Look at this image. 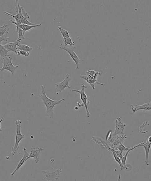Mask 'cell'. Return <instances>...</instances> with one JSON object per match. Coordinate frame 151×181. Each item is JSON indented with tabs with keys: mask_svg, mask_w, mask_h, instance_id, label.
Masks as SVG:
<instances>
[{
	"mask_svg": "<svg viewBox=\"0 0 151 181\" xmlns=\"http://www.w3.org/2000/svg\"><path fill=\"white\" fill-rule=\"evenodd\" d=\"M39 97L46 106V116L50 118H52L54 117L53 109L54 107L65 100L64 99H62L59 100H53L49 98L46 95L45 87L43 85H41V93L39 95Z\"/></svg>",
	"mask_w": 151,
	"mask_h": 181,
	"instance_id": "cell-1",
	"label": "cell"
},
{
	"mask_svg": "<svg viewBox=\"0 0 151 181\" xmlns=\"http://www.w3.org/2000/svg\"><path fill=\"white\" fill-rule=\"evenodd\" d=\"M81 90H80L72 89H71V91L80 94V99L82 102V104L79 106V107H83V105H84L87 117H90V116H91V114H90V112H89L88 106L90 104V101L88 100V95L86 94L85 91V89L86 88H87L88 87L82 84L81 85Z\"/></svg>",
	"mask_w": 151,
	"mask_h": 181,
	"instance_id": "cell-2",
	"label": "cell"
},
{
	"mask_svg": "<svg viewBox=\"0 0 151 181\" xmlns=\"http://www.w3.org/2000/svg\"><path fill=\"white\" fill-rule=\"evenodd\" d=\"M22 121L20 120H17L15 121V124L17 126V133L16 135L15 142L14 146L12 148L11 150V154L15 155L20 148L19 143L24 139L25 135H23L21 131V124Z\"/></svg>",
	"mask_w": 151,
	"mask_h": 181,
	"instance_id": "cell-3",
	"label": "cell"
},
{
	"mask_svg": "<svg viewBox=\"0 0 151 181\" xmlns=\"http://www.w3.org/2000/svg\"><path fill=\"white\" fill-rule=\"evenodd\" d=\"M42 172L45 174L44 179L49 181L57 180L60 176L61 169H56L51 166L47 170H43Z\"/></svg>",
	"mask_w": 151,
	"mask_h": 181,
	"instance_id": "cell-4",
	"label": "cell"
},
{
	"mask_svg": "<svg viewBox=\"0 0 151 181\" xmlns=\"http://www.w3.org/2000/svg\"><path fill=\"white\" fill-rule=\"evenodd\" d=\"M12 58L9 55L1 60L3 65V67L0 69L1 72L4 70H8L11 73L12 76L14 75L15 71L19 67V66L13 65L12 63Z\"/></svg>",
	"mask_w": 151,
	"mask_h": 181,
	"instance_id": "cell-5",
	"label": "cell"
},
{
	"mask_svg": "<svg viewBox=\"0 0 151 181\" xmlns=\"http://www.w3.org/2000/svg\"><path fill=\"white\" fill-rule=\"evenodd\" d=\"M60 49L64 50L68 53L70 57L72 60L75 62L76 64V70L79 69L78 67V64H81L82 60L79 59L76 53L74 52V50L76 49V47H67L66 46H60L59 47Z\"/></svg>",
	"mask_w": 151,
	"mask_h": 181,
	"instance_id": "cell-6",
	"label": "cell"
},
{
	"mask_svg": "<svg viewBox=\"0 0 151 181\" xmlns=\"http://www.w3.org/2000/svg\"><path fill=\"white\" fill-rule=\"evenodd\" d=\"M115 123V129L113 135H124L125 127L126 126L125 124L123 122L121 117H117V119L114 121Z\"/></svg>",
	"mask_w": 151,
	"mask_h": 181,
	"instance_id": "cell-7",
	"label": "cell"
},
{
	"mask_svg": "<svg viewBox=\"0 0 151 181\" xmlns=\"http://www.w3.org/2000/svg\"><path fill=\"white\" fill-rule=\"evenodd\" d=\"M71 81V78L70 75L68 74H66V77L64 81L60 83H58L55 84L56 90L58 92H61L63 90H64L66 88H71L69 85V83Z\"/></svg>",
	"mask_w": 151,
	"mask_h": 181,
	"instance_id": "cell-8",
	"label": "cell"
},
{
	"mask_svg": "<svg viewBox=\"0 0 151 181\" xmlns=\"http://www.w3.org/2000/svg\"><path fill=\"white\" fill-rule=\"evenodd\" d=\"M44 150L42 148L38 146L34 148H31V150L29 153V157L27 158L26 160H29L31 158H34L35 163L37 164L40 161V152Z\"/></svg>",
	"mask_w": 151,
	"mask_h": 181,
	"instance_id": "cell-9",
	"label": "cell"
},
{
	"mask_svg": "<svg viewBox=\"0 0 151 181\" xmlns=\"http://www.w3.org/2000/svg\"><path fill=\"white\" fill-rule=\"evenodd\" d=\"M9 30V28L6 24L0 27V44H2L3 41L8 42L9 39V37H8Z\"/></svg>",
	"mask_w": 151,
	"mask_h": 181,
	"instance_id": "cell-10",
	"label": "cell"
},
{
	"mask_svg": "<svg viewBox=\"0 0 151 181\" xmlns=\"http://www.w3.org/2000/svg\"><path fill=\"white\" fill-rule=\"evenodd\" d=\"M80 77L85 80L87 83H88L89 85H91V87H92L93 90H94L95 89V84H97V85H101V86H103L104 85L103 84L98 82L97 81V79L95 78L94 77H91V76H80Z\"/></svg>",
	"mask_w": 151,
	"mask_h": 181,
	"instance_id": "cell-11",
	"label": "cell"
},
{
	"mask_svg": "<svg viewBox=\"0 0 151 181\" xmlns=\"http://www.w3.org/2000/svg\"><path fill=\"white\" fill-rule=\"evenodd\" d=\"M139 147H143L145 150V161L144 163L146 166H148L149 165V153L150 149L151 148V143L149 142L148 140H147L146 142H141L139 144H138Z\"/></svg>",
	"mask_w": 151,
	"mask_h": 181,
	"instance_id": "cell-12",
	"label": "cell"
},
{
	"mask_svg": "<svg viewBox=\"0 0 151 181\" xmlns=\"http://www.w3.org/2000/svg\"><path fill=\"white\" fill-rule=\"evenodd\" d=\"M131 108L132 112L134 113H136L137 111H140V110L150 111V110H151V101L150 102L145 103L142 105H131Z\"/></svg>",
	"mask_w": 151,
	"mask_h": 181,
	"instance_id": "cell-13",
	"label": "cell"
},
{
	"mask_svg": "<svg viewBox=\"0 0 151 181\" xmlns=\"http://www.w3.org/2000/svg\"><path fill=\"white\" fill-rule=\"evenodd\" d=\"M20 39H17L16 41L13 42H10L7 44L3 45V46L6 49L9 50L10 51H12L18 55L17 48L19 44H20L21 42Z\"/></svg>",
	"mask_w": 151,
	"mask_h": 181,
	"instance_id": "cell-14",
	"label": "cell"
},
{
	"mask_svg": "<svg viewBox=\"0 0 151 181\" xmlns=\"http://www.w3.org/2000/svg\"><path fill=\"white\" fill-rule=\"evenodd\" d=\"M23 150H24V157H23L22 159H21V160L20 161L19 164H18L17 166V167L16 168L15 170L14 171H13V172L10 174H11L12 176L14 175V174L16 173V172L18 170H19L20 168L21 167L23 166V164H25V162L27 161L26 159H27V158L29 157V152H28V151H27V150L26 149V148H23Z\"/></svg>",
	"mask_w": 151,
	"mask_h": 181,
	"instance_id": "cell-15",
	"label": "cell"
},
{
	"mask_svg": "<svg viewBox=\"0 0 151 181\" xmlns=\"http://www.w3.org/2000/svg\"><path fill=\"white\" fill-rule=\"evenodd\" d=\"M91 140H93L95 143L100 145L101 147L108 150L109 152L111 149V147L109 145L108 143H107L106 141H105L103 139L100 137H93L91 138Z\"/></svg>",
	"mask_w": 151,
	"mask_h": 181,
	"instance_id": "cell-16",
	"label": "cell"
},
{
	"mask_svg": "<svg viewBox=\"0 0 151 181\" xmlns=\"http://www.w3.org/2000/svg\"><path fill=\"white\" fill-rule=\"evenodd\" d=\"M9 20L10 22H11L12 24L15 25L16 27L17 32L18 34V38L17 39H20V40H22V39L24 40V39H25L24 35L23 34V30H22L20 27V24L17 23L15 21L9 19Z\"/></svg>",
	"mask_w": 151,
	"mask_h": 181,
	"instance_id": "cell-17",
	"label": "cell"
},
{
	"mask_svg": "<svg viewBox=\"0 0 151 181\" xmlns=\"http://www.w3.org/2000/svg\"><path fill=\"white\" fill-rule=\"evenodd\" d=\"M109 152H111L112 153V154L113 155V157H114V160H115V161H116L118 164H119V165H120V169H121V170L124 169H128L127 168H126V167H125V166H124L123 164H122V162H121V159H120V158L116 154L114 150L111 149H110Z\"/></svg>",
	"mask_w": 151,
	"mask_h": 181,
	"instance_id": "cell-18",
	"label": "cell"
},
{
	"mask_svg": "<svg viewBox=\"0 0 151 181\" xmlns=\"http://www.w3.org/2000/svg\"><path fill=\"white\" fill-rule=\"evenodd\" d=\"M41 25V24H35L34 25H29L26 24H20V27L22 30H23V34L25 35V32L27 31H29L31 29L33 28H36V27H39Z\"/></svg>",
	"mask_w": 151,
	"mask_h": 181,
	"instance_id": "cell-19",
	"label": "cell"
},
{
	"mask_svg": "<svg viewBox=\"0 0 151 181\" xmlns=\"http://www.w3.org/2000/svg\"><path fill=\"white\" fill-rule=\"evenodd\" d=\"M32 50H33V48L31 47L28 46L27 45L21 44V43L17 46V53L20 51H24L29 53V51H31Z\"/></svg>",
	"mask_w": 151,
	"mask_h": 181,
	"instance_id": "cell-20",
	"label": "cell"
},
{
	"mask_svg": "<svg viewBox=\"0 0 151 181\" xmlns=\"http://www.w3.org/2000/svg\"><path fill=\"white\" fill-rule=\"evenodd\" d=\"M137 147H139V145L137 144V145H135L134 147H132L130 148V149L128 151H127L125 155L124 156H123L122 159H121V162H122V164H123L124 166H125L126 168H128L127 166H126V162L129 153L130 152L134 150V149H136Z\"/></svg>",
	"mask_w": 151,
	"mask_h": 181,
	"instance_id": "cell-21",
	"label": "cell"
},
{
	"mask_svg": "<svg viewBox=\"0 0 151 181\" xmlns=\"http://www.w3.org/2000/svg\"><path fill=\"white\" fill-rule=\"evenodd\" d=\"M9 51H10L3 47L2 45L0 44V59L2 60L6 56H8V53Z\"/></svg>",
	"mask_w": 151,
	"mask_h": 181,
	"instance_id": "cell-22",
	"label": "cell"
},
{
	"mask_svg": "<svg viewBox=\"0 0 151 181\" xmlns=\"http://www.w3.org/2000/svg\"><path fill=\"white\" fill-rule=\"evenodd\" d=\"M86 73H87V75L91 76L96 79H97L98 76H101L102 75V72H96L93 70L87 71Z\"/></svg>",
	"mask_w": 151,
	"mask_h": 181,
	"instance_id": "cell-23",
	"label": "cell"
},
{
	"mask_svg": "<svg viewBox=\"0 0 151 181\" xmlns=\"http://www.w3.org/2000/svg\"><path fill=\"white\" fill-rule=\"evenodd\" d=\"M58 28L59 30L60 31L64 39L70 37V34L67 30L64 29H63L62 27L61 26H58Z\"/></svg>",
	"mask_w": 151,
	"mask_h": 181,
	"instance_id": "cell-24",
	"label": "cell"
},
{
	"mask_svg": "<svg viewBox=\"0 0 151 181\" xmlns=\"http://www.w3.org/2000/svg\"><path fill=\"white\" fill-rule=\"evenodd\" d=\"M130 149V148H128L126 147L125 146L123 145V143H120V144H118V145H117V146L115 147V148H114L113 149L114 150H119L121 152H123L124 151H128L129 149Z\"/></svg>",
	"mask_w": 151,
	"mask_h": 181,
	"instance_id": "cell-25",
	"label": "cell"
},
{
	"mask_svg": "<svg viewBox=\"0 0 151 181\" xmlns=\"http://www.w3.org/2000/svg\"><path fill=\"white\" fill-rule=\"evenodd\" d=\"M4 13H5L6 15H9V16H11L15 20V22L19 24H21L20 20V18L19 15H18V14H16V15H13V14H12L11 13L7 12H5Z\"/></svg>",
	"mask_w": 151,
	"mask_h": 181,
	"instance_id": "cell-26",
	"label": "cell"
},
{
	"mask_svg": "<svg viewBox=\"0 0 151 181\" xmlns=\"http://www.w3.org/2000/svg\"><path fill=\"white\" fill-rule=\"evenodd\" d=\"M64 42L65 46H67L68 45H69L70 46H74L75 44V42L72 41V38L71 37L64 39Z\"/></svg>",
	"mask_w": 151,
	"mask_h": 181,
	"instance_id": "cell-27",
	"label": "cell"
},
{
	"mask_svg": "<svg viewBox=\"0 0 151 181\" xmlns=\"http://www.w3.org/2000/svg\"><path fill=\"white\" fill-rule=\"evenodd\" d=\"M18 55H21L25 57H27L30 55V53L24 51H20L18 52Z\"/></svg>",
	"mask_w": 151,
	"mask_h": 181,
	"instance_id": "cell-28",
	"label": "cell"
},
{
	"mask_svg": "<svg viewBox=\"0 0 151 181\" xmlns=\"http://www.w3.org/2000/svg\"><path fill=\"white\" fill-rule=\"evenodd\" d=\"M114 152H115V153H116V154L117 155V156H118V157L121 160V159H122L123 157L122 153L120 151L117 150H114Z\"/></svg>",
	"mask_w": 151,
	"mask_h": 181,
	"instance_id": "cell-29",
	"label": "cell"
},
{
	"mask_svg": "<svg viewBox=\"0 0 151 181\" xmlns=\"http://www.w3.org/2000/svg\"><path fill=\"white\" fill-rule=\"evenodd\" d=\"M120 180H121V175L119 174L118 176V181H120Z\"/></svg>",
	"mask_w": 151,
	"mask_h": 181,
	"instance_id": "cell-30",
	"label": "cell"
},
{
	"mask_svg": "<svg viewBox=\"0 0 151 181\" xmlns=\"http://www.w3.org/2000/svg\"><path fill=\"white\" fill-rule=\"evenodd\" d=\"M147 140H148L149 142L151 143V136H150V137H149L148 139H147Z\"/></svg>",
	"mask_w": 151,
	"mask_h": 181,
	"instance_id": "cell-31",
	"label": "cell"
},
{
	"mask_svg": "<svg viewBox=\"0 0 151 181\" xmlns=\"http://www.w3.org/2000/svg\"><path fill=\"white\" fill-rule=\"evenodd\" d=\"M74 181H78L76 179H74Z\"/></svg>",
	"mask_w": 151,
	"mask_h": 181,
	"instance_id": "cell-32",
	"label": "cell"
}]
</instances>
